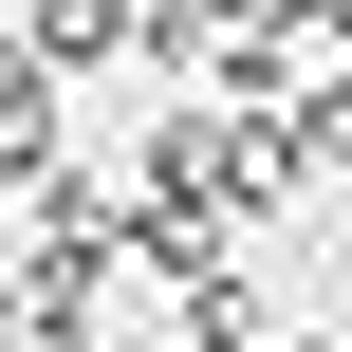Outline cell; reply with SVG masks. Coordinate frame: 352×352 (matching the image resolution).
I'll return each instance as SVG.
<instances>
[{"label":"cell","mask_w":352,"mask_h":352,"mask_svg":"<svg viewBox=\"0 0 352 352\" xmlns=\"http://www.w3.org/2000/svg\"><path fill=\"white\" fill-rule=\"evenodd\" d=\"M130 19H148V0H37V19H19V37H37V56H56V74H93V56H130Z\"/></svg>","instance_id":"cell-2"},{"label":"cell","mask_w":352,"mask_h":352,"mask_svg":"<svg viewBox=\"0 0 352 352\" xmlns=\"http://www.w3.org/2000/svg\"><path fill=\"white\" fill-rule=\"evenodd\" d=\"M0 186H56V56L0 37Z\"/></svg>","instance_id":"cell-1"}]
</instances>
